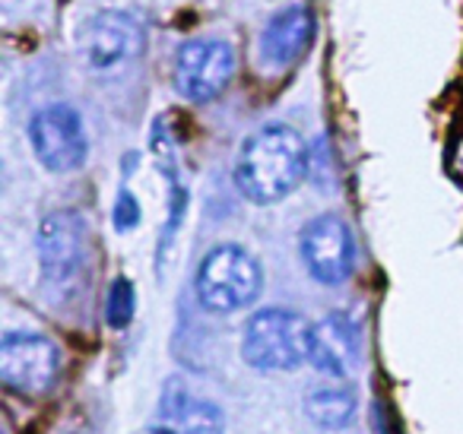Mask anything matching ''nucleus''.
Wrapping results in <instances>:
<instances>
[{
    "mask_svg": "<svg viewBox=\"0 0 463 434\" xmlns=\"http://www.w3.org/2000/svg\"><path fill=\"white\" fill-rule=\"evenodd\" d=\"M260 286H264L260 263L239 244L213 248L197 269V298L206 311L216 314L248 307L260 295Z\"/></svg>",
    "mask_w": 463,
    "mask_h": 434,
    "instance_id": "7ed1b4c3",
    "label": "nucleus"
},
{
    "mask_svg": "<svg viewBox=\"0 0 463 434\" xmlns=\"http://www.w3.org/2000/svg\"><path fill=\"white\" fill-rule=\"evenodd\" d=\"M159 434H225L222 409L210 400L187 393L184 383L168 381L165 393L159 400Z\"/></svg>",
    "mask_w": 463,
    "mask_h": 434,
    "instance_id": "9d476101",
    "label": "nucleus"
},
{
    "mask_svg": "<svg viewBox=\"0 0 463 434\" xmlns=\"http://www.w3.org/2000/svg\"><path fill=\"white\" fill-rule=\"evenodd\" d=\"M302 260L324 286L346 282L355 263L353 231L340 216H317L302 229Z\"/></svg>",
    "mask_w": 463,
    "mask_h": 434,
    "instance_id": "1a4fd4ad",
    "label": "nucleus"
},
{
    "mask_svg": "<svg viewBox=\"0 0 463 434\" xmlns=\"http://www.w3.org/2000/svg\"><path fill=\"white\" fill-rule=\"evenodd\" d=\"M235 77V52L219 39L187 42L175 58V90L194 105L213 102Z\"/></svg>",
    "mask_w": 463,
    "mask_h": 434,
    "instance_id": "423d86ee",
    "label": "nucleus"
},
{
    "mask_svg": "<svg viewBox=\"0 0 463 434\" xmlns=\"http://www.w3.org/2000/svg\"><path fill=\"white\" fill-rule=\"evenodd\" d=\"M308 362L327 377H349L359 362V333L346 314L334 311L311 326Z\"/></svg>",
    "mask_w": 463,
    "mask_h": 434,
    "instance_id": "9b49d317",
    "label": "nucleus"
},
{
    "mask_svg": "<svg viewBox=\"0 0 463 434\" xmlns=\"http://www.w3.org/2000/svg\"><path fill=\"white\" fill-rule=\"evenodd\" d=\"M140 225V203L130 191L118 193V203H115V229L118 231H130Z\"/></svg>",
    "mask_w": 463,
    "mask_h": 434,
    "instance_id": "2eb2a0df",
    "label": "nucleus"
},
{
    "mask_svg": "<svg viewBox=\"0 0 463 434\" xmlns=\"http://www.w3.org/2000/svg\"><path fill=\"white\" fill-rule=\"evenodd\" d=\"M42 282L48 288H71L86 267V222L71 210L52 212L39 229Z\"/></svg>",
    "mask_w": 463,
    "mask_h": 434,
    "instance_id": "6e6552de",
    "label": "nucleus"
},
{
    "mask_svg": "<svg viewBox=\"0 0 463 434\" xmlns=\"http://www.w3.org/2000/svg\"><path fill=\"white\" fill-rule=\"evenodd\" d=\"M311 35H315V16L308 7L296 4V7L279 10L260 33V61L270 67L296 64L308 48Z\"/></svg>",
    "mask_w": 463,
    "mask_h": 434,
    "instance_id": "f8f14e48",
    "label": "nucleus"
},
{
    "mask_svg": "<svg viewBox=\"0 0 463 434\" xmlns=\"http://www.w3.org/2000/svg\"><path fill=\"white\" fill-rule=\"evenodd\" d=\"M61 352L42 333H7L0 343V381L26 396H45L58 383Z\"/></svg>",
    "mask_w": 463,
    "mask_h": 434,
    "instance_id": "39448f33",
    "label": "nucleus"
},
{
    "mask_svg": "<svg viewBox=\"0 0 463 434\" xmlns=\"http://www.w3.org/2000/svg\"><path fill=\"white\" fill-rule=\"evenodd\" d=\"M305 415L324 431H340L353 421L355 396L346 387H321L305 400Z\"/></svg>",
    "mask_w": 463,
    "mask_h": 434,
    "instance_id": "ddd939ff",
    "label": "nucleus"
},
{
    "mask_svg": "<svg viewBox=\"0 0 463 434\" xmlns=\"http://www.w3.org/2000/svg\"><path fill=\"white\" fill-rule=\"evenodd\" d=\"M29 143L42 165L58 175L77 172L90 153L83 121L71 105H52V108L35 111L29 121Z\"/></svg>",
    "mask_w": 463,
    "mask_h": 434,
    "instance_id": "0eeeda50",
    "label": "nucleus"
},
{
    "mask_svg": "<svg viewBox=\"0 0 463 434\" xmlns=\"http://www.w3.org/2000/svg\"><path fill=\"white\" fill-rule=\"evenodd\" d=\"M146 48V29L124 10H102L80 29V52L92 73H115Z\"/></svg>",
    "mask_w": 463,
    "mask_h": 434,
    "instance_id": "20e7f679",
    "label": "nucleus"
},
{
    "mask_svg": "<svg viewBox=\"0 0 463 434\" xmlns=\"http://www.w3.org/2000/svg\"><path fill=\"white\" fill-rule=\"evenodd\" d=\"M134 282L130 279H115L109 288V298H105V320H109L115 330H124L134 317Z\"/></svg>",
    "mask_w": 463,
    "mask_h": 434,
    "instance_id": "4468645a",
    "label": "nucleus"
},
{
    "mask_svg": "<svg viewBox=\"0 0 463 434\" xmlns=\"http://www.w3.org/2000/svg\"><path fill=\"white\" fill-rule=\"evenodd\" d=\"M311 153L286 124L260 127L245 140L235 162V184L251 203H277L289 197L308 175Z\"/></svg>",
    "mask_w": 463,
    "mask_h": 434,
    "instance_id": "f257e3e1",
    "label": "nucleus"
},
{
    "mask_svg": "<svg viewBox=\"0 0 463 434\" xmlns=\"http://www.w3.org/2000/svg\"><path fill=\"white\" fill-rule=\"evenodd\" d=\"M311 326L296 311L267 307L245 324L241 355L258 371H296L311 355Z\"/></svg>",
    "mask_w": 463,
    "mask_h": 434,
    "instance_id": "f03ea898",
    "label": "nucleus"
}]
</instances>
